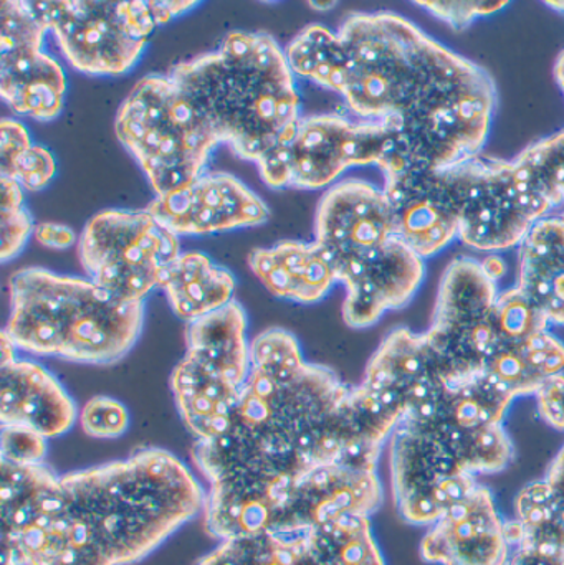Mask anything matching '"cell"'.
<instances>
[{
  "instance_id": "obj_25",
  "label": "cell",
  "mask_w": 564,
  "mask_h": 565,
  "mask_svg": "<svg viewBox=\"0 0 564 565\" xmlns=\"http://www.w3.org/2000/svg\"><path fill=\"white\" fill-rule=\"evenodd\" d=\"M515 508L517 520L506 521L512 547L564 556V447L546 477L520 491Z\"/></svg>"
},
{
  "instance_id": "obj_35",
  "label": "cell",
  "mask_w": 564,
  "mask_h": 565,
  "mask_svg": "<svg viewBox=\"0 0 564 565\" xmlns=\"http://www.w3.org/2000/svg\"><path fill=\"white\" fill-rule=\"evenodd\" d=\"M416 6L424 7L427 12L444 20L447 25L454 30H464L479 19V17L490 15L499 12L509 2H477V0H467V2H443V0H433V2H416Z\"/></svg>"
},
{
  "instance_id": "obj_36",
  "label": "cell",
  "mask_w": 564,
  "mask_h": 565,
  "mask_svg": "<svg viewBox=\"0 0 564 565\" xmlns=\"http://www.w3.org/2000/svg\"><path fill=\"white\" fill-rule=\"evenodd\" d=\"M535 395L543 420L564 431V372L546 379Z\"/></svg>"
},
{
  "instance_id": "obj_42",
  "label": "cell",
  "mask_w": 564,
  "mask_h": 565,
  "mask_svg": "<svg viewBox=\"0 0 564 565\" xmlns=\"http://www.w3.org/2000/svg\"><path fill=\"white\" fill-rule=\"evenodd\" d=\"M550 7H555L560 12H564V2H549Z\"/></svg>"
},
{
  "instance_id": "obj_22",
  "label": "cell",
  "mask_w": 564,
  "mask_h": 565,
  "mask_svg": "<svg viewBox=\"0 0 564 565\" xmlns=\"http://www.w3.org/2000/svg\"><path fill=\"white\" fill-rule=\"evenodd\" d=\"M0 424L23 427L56 438L65 435L79 417L75 401L58 379L43 365L25 359L2 362Z\"/></svg>"
},
{
  "instance_id": "obj_3",
  "label": "cell",
  "mask_w": 564,
  "mask_h": 565,
  "mask_svg": "<svg viewBox=\"0 0 564 565\" xmlns=\"http://www.w3.org/2000/svg\"><path fill=\"white\" fill-rule=\"evenodd\" d=\"M241 402L219 437L195 441L192 460L209 484L260 488L327 465L377 470L400 415L311 364L291 332L267 329L251 341Z\"/></svg>"
},
{
  "instance_id": "obj_15",
  "label": "cell",
  "mask_w": 564,
  "mask_h": 565,
  "mask_svg": "<svg viewBox=\"0 0 564 565\" xmlns=\"http://www.w3.org/2000/svg\"><path fill=\"white\" fill-rule=\"evenodd\" d=\"M394 503L403 520L433 526L479 484L443 444L401 422L390 438Z\"/></svg>"
},
{
  "instance_id": "obj_33",
  "label": "cell",
  "mask_w": 564,
  "mask_h": 565,
  "mask_svg": "<svg viewBox=\"0 0 564 565\" xmlns=\"http://www.w3.org/2000/svg\"><path fill=\"white\" fill-rule=\"evenodd\" d=\"M79 425L88 437L98 440H113L119 438L129 427V412L116 398H89L79 411Z\"/></svg>"
},
{
  "instance_id": "obj_37",
  "label": "cell",
  "mask_w": 564,
  "mask_h": 565,
  "mask_svg": "<svg viewBox=\"0 0 564 565\" xmlns=\"http://www.w3.org/2000/svg\"><path fill=\"white\" fill-rule=\"evenodd\" d=\"M33 235L40 245L53 248V250H65L76 242V234L72 228L63 224H55V222H42V224L35 225Z\"/></svg>"
},
{
  "instance_id": "obj_38",
  "label": "cell",
  "mask_w": 564,
  "mask_h": 565,
  "mask_svg": "<svg viewBox=\"0 0 564 565\" xmlns=\"http://www.w3.org/2000/svg\"><path fill=\"white\" fill-rule=\"evenodd\" d=\"M509 565H564V556L539 553V551L515 547Z\"/></svg>"
},
{
  "instance_id": "obj_2",
  "label": "cell",
  "mask_w": 564,
  "mask_h": 565,
  "mask_svg": "<svg viewBox=\"0 0 564 565\" xmlns=\"http://www.w3.org/2000/svg\"><path fill=\"white\" fill-rule=\"evenodd\" d=\"M204 503L191 468L161 448L66 475L2 463V564H136Z\"/></svg>"
},
{
  "instance_id": "obj_39",
  "label": "cell",
  "mask_w": 564,
  "mask_h": 565,
  "mask_svg": "<svg viewBox=\"0 0 564 565\" xmlns=\"http://www.w3.org/2000/svg\"><path fill=\"white\" fill-rule=\"evenodd\" d=\"M483 270L492 278L493 281H499L507 274V264L502 258L497 255H490L486 260L482 262Z\"/></svg>"
},
{
  "instance_id": "obj_13",
  "label": "cell",
  "mask_w": 564,
  "mask_h": 565,
  "mask_svg": "<svg viewBox=\"0 0 564 565\" xmlns=\"http://www.w3.org/2000/svg\"><path fill=\"white\" fill-rule=\"evenodd\" d=\"M499 298L497 281L482 262L457 258L440 278L433 324L426 334L449 384L483 374L496 344L493 308Z\"/></svg>"
},
{
  "instance_id": "obj_11",
  "label": "cell",
  "mask_w": 564,
  "mask_h": 565,
  "mask_svg": "<svg viewBox=\"0 0 564 565\" xmlns=\"http://www.w3.org/2000/svg\"><path fill=\"white\" fill-rule=\"evenodd\" d=\"M513 401L507 388L480 374L447 385L401 422L436 438L470 473H499L513 460V445L502 427Z\"/></svg>"
},
{
  "instance_id": "obj_41",
  "label": "cell",
  "mask_w": 564,
  "mask_h": 565,
  "mask_svg": "<svg viewBox=\"0 0 564 565\" xmlns=\"http://www.w3.org/2000/svg\"><path fill=\"white\" fill-rule=\"evenodd\" d=\"M310 6L317 7V9H321V7H327V9H331V7H334V2H327V3H321V2L315 3V2H311Z\"/></svg>"
},
{
  "instance_id": "obj_6",
  "label": "cell",
  "mask_w": 564,
  "mask_h": 565,
  "mask_svg": "<svg viewBox=\"0 0 564 565\" xmlns=\"http://www.w3.org/2000/svg\"><path fill=\"white\" fill-rule=\"evenodd\" d=\"M116 136L135 156L156 198L204 174L217 139L168 73L142 76L119 106Z\"/></svg>"
},
{
  "instance_id": "obj_23",
  "label": "cell",
  "mask_w": 564,
  "mask_h": 565,
  "mask_svg": "<svg viewBox=\"0 0 564 565\" xmlns=\"http://www.w3.org/2000/svg\"><path fill=\"white\" fill-rule=\"evenodd\" d=\"M248 267L275 298L300 305L321 301L337 282L317 242L284 241L248 255Z\"/></svg>"
},
{
  "instance_id": "obj_18",
  "label": "cell",
  "mask_w": 564,
  "mask_h": 565,
  "mask_svg": "<svg viewBox=\"0 0 564 565\" xmlns=\"http://www.w3.org/2000/svg\"><path fill=\"white\" fill-rule=\"evenodd\" d=\"M146 211L174 235H211L265 224L267 204L225 172L199 175L181 191L155 198Z\"/></svg>"
},
{
  "instance_id": "obj_4",
  "label": "cell",
  "mask_w": 564,
  "mask_h": 565,
  "mask_svg": "<svg viewBox=\"0 0 564 565\" xmlns=\"http://www.w3.org/2000/svg\"><path fill=\"white\" fill-rule=\"evenodd\" d=\"M168 75L219 145L257 164L272 189L288 188L300 96L285 50L264 32H232L215 52L175 63Z\"/></svg>"
},
{
  "instance_id": "obj_12",
  "label": "cell",
  "mask_w": 564,
  "mask_h": 565,
  "mask_svg": "<svg viewBox=\"0 0 564 565\" xmlns=\"http://www.w3.org/2000/svg\"><path fill=\"white\" fill-rule=\"evenodd\" d=\"M377 166L384 175L414 166L400 119L351 121L344 116H304L291 145L288 188H327L344 171Z\"/></svg>"
},
{
  "instance_id": "obj_16",
  "label": "cell",
  "mask_w": 564,
  "mask_h": 565,
  "mask_svg": "<svg viewBox=\"0 0 564 565\" xmlns=\"http://www.w3.org/2000/svg\"><path fill=\"white\" fill-rule=\"evenodd\" d=\"M46 32L32 2L3 0L0 6V95L15 115L36 121H52L65 103V72L42 50Z\"/></svg>"
},
{
  "instance_id": "obj_24",
  "label": "cell",
  "mask_w": 564,
  "mask_h": 565,
  "mask_svg": "<svg viewBox=\"0 0 564 565\" xmlns=\"http://www.w3.org/2000/svg\"><path fill=\"white\" fill-rule=\"evenodd\" d=\"M519 250V286L549 319L564 326V212L536 222Z\"/></svg>"
},
{
  "instance_id": "obj_27",
  "label": "cell",
  "mask_w": 564,
  "mask_h": 565,
  "mask_svg": "<svg viewBox=\"0 0 564 565\" xmlns=\"http://www.w3.org/2000/svg\"><path fill=\"white\" fill-rule=\"evenodd\" d=\"M308 533L310 530L267 531L222 541L198 565H313Z\"/></svg>"
},
{
  "instance_id": "obj_8",
  "label": "cell",
  "mask_w": 564,
  "mask_h": 565,
  "mask_svg": "<svg viewBox=\"0 0 564 565\" xmlns=\"http://www.w3.org/2000/svg\"><path fill=\"white\" fill-rule=\"evenodd\" d=\"M195 6L156 0L32 2L66 62L78 72L95 76L128 73L145 52L152 30Z\"/></svg>"
},
{
  "instance_id": "obj_7",
  "label": "cell",
  "mask_w": 564,
  "mask_h": 565,
  "mask_svg": "<svg viewBox=\"0 0 564 565\" xmlns=\"http://www.w3.org/2000/svg\"><path fill=\"white\" fill-rule=\"evenodd\" d=\"M247 312L238 301L191 322L185 354L171 374V392L185 428L198 441L219 437L251 375Z\"/></svg>"
},
{
  "instance_id": "obj_32",
  "label": "cell",
  "mask_w": 564,
  "mask_h": 565,
  "mask_svg": "<svg viewBox=\"0 0 564 565\" xmlns=\"http://www.w3.org/2000/svg\"><path fill=\"white\" fill-rule=\"evenodd\" d=\"M0 228H2V262L17 257L35 231L29 211L23 207V189L17 182L2 178L0 201Z\"/></svg>"
},
{
  "instance_id": "obj_10",
  "label": "cell",
  "mask_w": 564,
  "mask_h": 565,
  "mask_svg": "<svg viewBox=\"0 0 564 565\" xmlns=\"http://www.w3.org/2000/svg\"><path fill=\"white\" fill-rule=\"evenodd\" d=\"M179 255L178 235L146 209L99 212L89 218L78 242L79 264L88 280L125 301H145Z\"/></svg>"
},
{
  "instance_id": "obj_9",
  "label": "cell",
  "mask_w": 564,
  "mask_h": 565,
  "mask_svg": "<svg viewBox=\"0 0 564 565\" xmlns=\"http://www.w3.org/2000/svg\"><path fill=\"white\" fill-rule=\"evenodd\" d=\"M439 172L459 214V241L473 250L520 247L530 228L552 215L513 161L479 154Z\"/></svg>"
},
{
  "instance_id": "obj_14",
  "label": "cell",
  "mask_w": 564,
  "mask_h": 565,
  "mask_svg": "<svg viewBox=\"0 0 564 565\" xmlns=\"http://www.w3.org/2000/svg\"><path fill=\"white\" fill-rule=\"evenodd\" d=\"M337 281L347 288L343 319L351 328H370L391 309L414 298L426 274L421 258L396 232L370 235L323 250Z\"/></svg>"
},
{
  "instance_id": "obj_40",
  "label": "cell",
  "mask_w": 564,
  "mask_h": 565,
  "mask_svg": "<svg viewBox=\"0 0 564 565\" xmlns=\"http://www.w3.org/2000/svg\"><path fill=\"white\" fill-rule=\"evenodd\" d=\"M555 76L556 82H558L560 88H562L564 93V50L562 55H560L558 62H556Z\"/></svg>"
},
{
  "instance_id": "obj_26",
  "label": "cell",
  "mask_w": 564,
  "mask_h": 565,
  "mask_svg": "<svg viewBox=\"0 0 564 565\" xmlns=\"http://www.w3.org/2000/svg\"><path fill=\"white\" fill-rule=\"evenodd\" d=\"M159 288L174 315L191 324L234 301L235 278L207 255L191 252L166 268Z\"/></svg>"
},
{
  "instance_id": "obj_17",
  "label": "cell",
  "mask_w": 564,
  "mask_h": 565,
  "mask_svg": "<svg viewBox=\"0 0 564 565\" xmlns=\"http://www.w3.org/2000/svg\"><path fill=\"white\" fill-rule=\"evenodd\" d=\"M270 531H305L344 516H366L383 504L377 470L327 465L268 488Z\"/></svg>"
},
{
  "instance_id": "obj_5",
  "label": "cell",
  "mask_w": 564,
  "mask_h": 565,
  "mask_svg": "<svg viewBox=\"0 0 564 565\" xmlns=\"http://www.w3.org/2000/svg\"><path fill=\"white\" fill-rule=\"evenodd\" d=\"M7 338L20 351L79 364H115L142 332L145 301H125L92 280L22 268L9 280Z\"/></svg>"
},
{
  "instance_id": "obj_34",
  "label": "cell",
  "mask_w": 564,
  "mask_h": 565,
  "mask_svg": "<svg viewBox=\"0 0 564 565\" xmlns=\"http://www.w3.org/2000/svg\"><path fill=\"white\" fill-rule=\"evenodd\" d=\"M2 440V463L17 465V467H30L42 465L49 450V438L30 428L2 427L0 434Z\"/></svg>"
},
{
  "instance_id": "obj_43",
  "label": "cell",
  "mask_w": 564,
  "mask_h": 565,
  "mask_svg": "<svg viewBox=\"0 0 564 565\" xmlns=\"http://www.w3.org/2000/svg\"><path fill=\"white\" fill-rule=\"evenodd\" d=\"M2 565H7V564H2Z\"/></svg>"
},
{
  "instance_id": "obj_20",
  "label": "cell",
  "mask_w": 564,
  "mask_h": 565,
  "mask_svg": "<svg viewBox=\"0 0 564 565\" xmlns=\"http://www.w3.org/2000/svg\"><path fill=\"white\" fill-rule=\"evenodd\" d=\"M421 556L439 565H509L512 544L492 491L479 484L450 508L424 536Z\"/></svg>"
},
{
  "instance_id": "obj_29",
  "label": "cell",
  "mask_w": 564,
  "mask_h": 565,
  "mask_svg": "<svg viewBox=\"0 0 564 565\" xmlns=\"http://www.w3.org/2000/svg\"><path fill=\"white\" fill-rule=\"evenodd\" d=\"M0 172L17 182L23 191L36 192L50 184L56 174L52 152L33 145L22 122L3 118L0 125Z\"/></svg>"
},
{
  "instance_id": "obj_21",
  "label": "cell",
  "mask_w": 564,
  "mask_h": 565,
  "mask_svg": "<svg viewBox=\"0 0 564 565\" xmlns=\"http://www.w3.org/2000/svg\"><path fill=\"white\" fill-rule=\"evenodd\" d=\"M397 235L419 255H434L459 238V214L439 169L411 168L384 175Z\"/></svg>"
},
{
  "instance_id": "obj_31",
  "label": "cell",
  "mask_w": 564,
  "mask_h": 565,
  "mask_svg": "<svg viewBox=\"0 0 564 565\" xmlns=\"http://www.w3.org/2000/svg\"><path fill=\"white\" fill-rule=\"evenodd\" d=\"M550 321L542 311L523 295L519 286L499 292L493 308V329L497 341L525 342L540 332L549 331Z\"/></svg>"
},
{
  "instance_id": "obj_1",
  "label": "cell",
  "mask_w": 564,
  "mask_h": 565,
  "mask_svg": "<svg viewBox=\"0 0 564 565\" xmlns=\"http://www.w3.org/2000/svg\"><path fill=\"white\" fill-rule=\"evenodd\" d=\"M285 55L295 76L343 96L363 121L400 119L417 168L482 154L497 106L492 76L403 15L353 13L338 32L311 23Z\"/></svg>"
},
{
  "instance_id": "obj_30",
  "label": "cell",
  "mask_w": 564,
  "mask_h": 565,
  "mask_svg": "<svg viewBox=\"0 0 564 565\" xmlns=\"http://www.w3.org/2000/svg\"><path fill=\"white\" fill-rule=\"evenodd\" d=\"M513 161L552 211L564 204V129L533 142Z\"/></svg>"
},
{
  "instance_id": "obj_19",
  "label": "cell",
  "mask_w": 564,
  "mask_h": 565,
  "mask_svg": "<svg viewBox=\"0 0 564 565\" xmlns=\"http://www.w3.org/2000/svg\"><path fill=\"white\" fill-rule=\"evenodd\" d=\"M361 387L384 407L406 417L449 385L426 334L396 328L368 362Z\"/></svg>"
},
{
  "instance_id": "obj_28",
  "label": "cell",
  "mask_w": 564,
  "mask_h": 565,
  "mask_svg": "<svg viewBox=\"0 0 564 565\" xmlns=\"http://www.w3.org/2000/svg\"><path fill=\"white\" fill-rule=\"evenodd\" d=\"M313 565H386L370 518L344 516L308 533Z\"/></svg>"
}]
</instances>
